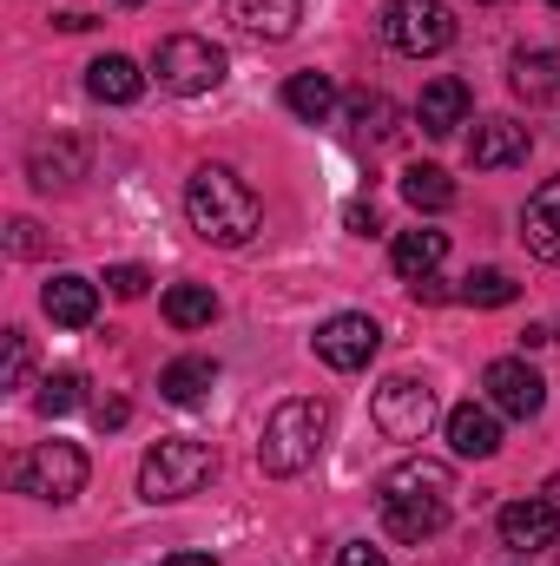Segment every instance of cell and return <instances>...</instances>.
<instances>
[{
  "instance_id": "obj_1",
  "label": "cell",
  "mask_w": 560,
  "mask_h": 566,
  "mask_svg": "<svg viewBox=\"0 0 560 566\" xmlns=\"http://www.w3.org/2000/svg\"><path fill=\"white\" fill-rule=\"evenodd\" d=\"M185 218H191V231L205 244H225L231 251V244H245L265 224V205H258V191L231 165H198L185 178Z\"/></svg>"
},
{
  "instance_id": "obj_2",
  "label": "cell",
  "mask_w": 560,
  "mask_h": 566,
  "mask_svg": "<svg viewBox=\"0 0 560 566\" xmlns=\"http://www.w3.org/2000/svg\"><path fill=\"white\" fill-rule=\"evenodd\" d=\"M323 434H330V409H323L317 396H290V402L271 409V422H265V434H258V468L278 474V481L303 474V468L317 461Z\"/></svg>"
},
{
  "instance_id": "obj_3",
  "label": "cell",
  "mask_w": 560,
  "mask_h": 566,
  "mask_svg": "<svg viewBox=\"0 0 560 566\" xmlns=\"http://www.w3.org/2000/svg\"><path fill=\"white\" fill-rule=\"evenodd\" d=\"M211 468H218V454H211V441H191V434H165L152 454L139 461V494L158 507V501H185V494H198L205 481H211Z\"/></svg>"
},
{
  "instance_id": "obj_4",
  "label": "cell",
  "mask_w": 560,
  "mask_h": 566,
  "mask_svg": "<svg viewBox=\"0 0 560 566\" xmlns=\"http://www.w3.org/2000/svg\"><path fill=\"white\" fill-rule=\"evenodd\" d=\"M152 73H158V86H165V93L198 99V93H211V86L225 80V46L198 40V33H165V40H158V53H152Z\"/></svg>"
},
{
  "instance_id": "obj_5",
  "label": "cell",
  "mask_w": 560,
  "mask_h": 566,
  "mask_svg": "<svg viewBox=\"0 0 560 566\" xmlns=\"http://www.w3.org/2000/svg\"><path fill=\"white\" fill-rule=\"evenodd\" d=\"M13 488L33 494V501H53V507L73 501V494L86 488V454H80V441H40L33 454H20Z\"/></svg>"
},
{
  "instance_id": "obj_6",
  "label": "cell",
  "mask_w": 560,
  "mask_h": 566,
  "mask_svg": "<svg viewBox=\"0 0 560 566\" xmlns=\"http://www.w3.org/2000/svg\"><path fill=\"white\" fill-rule=\"evenodd\" d=\"M383 40L396 53H409V60H428V53H442L455 40V13L442 0H390L383 7Z\"/></svg>"
},
{
  "instance_id": "obj_7",
  "label": "cell",
  "mask_w": 560,
  "mask_h": 566,
  "mask_svg": "<svg viewBox=\"0 0 560 566\" xmlns=\"http://www.w3.org/2000/svg\"><path fill=\"white\" fill-rule=\"evenodd\" d=\"M310 349H317V363H330L336 376H356V369H370V356L383 349V329H376V316L343 310V316H330V323L310 336Z\"/></svg>"
},
{
  "instance_id": "obj_8",
  "label": "cell",
  "mask_w": 560,
  "mask_h": 566,
  "mask_svg": "<svg viewBox=\"0 0 560 566\" xmlns=\"http://www.w3.org/2000/svg\"><path fill=\"white\" fill-rule=\"evenodd\" d=\"M376 428L390 434V441H422L428 428H435V389L416 382V376H390L383 389H376Z\"/></svg>"
},
{
  "instance_id": "obj_9",
  "label": "cell",
  "mask_w": 560,
  "mask_h": 566,
  "mask_svg": "<svg viewBox=\"0 0 560 566\" xmlns=\"http://www.w3.org/2000/svg\"><path fill=\"white\" fill-rule=\"evenodd\" d=\"M481 389H488V409H495V416H515V422H535L541 402H548V382H541L521 356L488 363V369H481Z\"/></svg>"
},
{
  "instance_id": "obj_10",
  "label": "cell",
  "mask_w": 560,
  "mask_h": 566,
  "mask_svg": "<svg viewBox=\"0 0 560 566\" xmlns=\"http://www.w3.org/2000/svg\"><path fill=\"white\" fill-rule=\"evenodd\" d=\"M495 527H501V547H508V554H541V547L560 541V507L548 494H541V501H508Z\"/></svg>"
},
{
  "instance_id": "obj_11",
  "label": "cell",
  "mask_w": 560,
  "mask_h": 566,
  "mask_svg": "<svg viewBox=\"0 0 560 566\" xmlns=\"http://www.w3.org/2000/svg\"><path fill=\"white\" fill-rule=\"evenodd\" d=\"M376 494L383 501H455V474L442 461H428V454H409L376 481Z\"/></svg>"
},
{
  "instance_id": "obj_12",
  "label": "cell",
  "mask_w": 560,
  "mask_h": 566,
  "mask_svg": "<svg viewBox=\"0 0 560 566\" xmlns=\"http://www.w3.org/2000/svg\"><path fill=\"white\" fill-rule=\"evenodd\" d=\"M416 119L428 139H455L462 126H468V86L455 80V73H442V80H428L416 99Z\"/></svg>"
},
{
  "instance_id": "obj_13",
  "label": "cell",
  "mask_w": 560,
  "mask_h": 566,
  "mask_svg": "<svg viewBox=\"0 0 560 566\" xmlns=\"http://www.w3.org/2000/svg\"><path fill=\"white\" fill-rule=\"evenodd\" d=\"M27 178L40 185V191H66V185H80L86 178V145L80 139H40L33 151H27Z\"/></svg>"
},
{
  "instance_id": "obj_14",
  "label": "cell",
  "mask_w": 560,
  "mask_h": 566,
  "mask_svg": "<svg viewBox=\"0 0 560 566\" xmlns=\"http://www.w3.org/2000/svg\"><path fill=\"white\" fill-rule=\"evenodd\" d=\"M448 448H455L462 461H488V454H501V422H495V409H488V402H462V409H448Z\"/></svg>"
},
{
  "instance_id": "obj_15",
  "label": "cell",
  "mask_w": 560,
  "mask_h": 566,
  "mask_svg": "<svg viewBox=\"0 0 560 566\" xmlns=\"http://www.w3.org/2000/svg\"><path fill=\"white\" fill-rule=\"evenodd\" d=\"M528 145H535L528 126H515V119H481L475 139H468V165H475V171H501V165H521Z\"/></svg>"
},
{
  "instance_id": "obj_16",
  "label": "cell",
  "mask_w": 560,
  "mask_h": 566,
  "mask_svg": "<svg viewBox=\"0 0 560 566\" xmlns=\"http://www.w3.org/2000/svg\"><path fill=\"white\" fill-rule=\"evenodd\" d=\"M40 310H46L60 329H86V323L100 316V283L66 271V277H53L46 290H40Z\"/></svg>"
},
{
  "instance_id": "obj_17",
  "label": "cell",
  "mask_w": 560,
  "mask_h": 566,
  "mask_svg": "<svg viewBox=\"0 0 560 566\" xmlns=\"http://www.w3.org/2000/svg\"><path fill=\"white\" fill-rule=\"evenodd\" d=\"M521 238H528V251H535L541 264H560V178H548V185L528 198V211H521Z\"/></svg>"
},
{
  "instance_id": "obj_18",
  "label": "cell",
  "mask_w": 560,
  "mask_h": 566,
  "mask_svg": "<svg viewBox=\"0 0 560 566\" xmlns=\"http://www.w3.org/2000/svg\"><path fill=\"white\" fill-rule=\"evenodd\" d=\"M231 20L251 40H290L303 20V0H231Z\"/></svg>"
},
{
  "instance_id": "obj_19",
  "label": "cell",
  "mask_w": 560,
  "mask_h": 566,
  "mask_svg": "<svg viewBox=\"0 0 560 566\" xmlns=\"http://www.w3.org/2000/svg\"><path fill=\"white\" fill-rule=\"evenodd\" d=\"M86 93L106 99V106H133V99L145 93V73L126 60V53H100V60L86 66Z\"/></svg>"
},
{
  "instance_id": "obj_20",
  "label": "cell",
  "mask_w": 560,
  "mask_h": 566,
  "mask_svg": "<svg viewBox=\"0 0 560 566\" xmlns=\"http://www.w3.org/2000/svg\"><path fill=\"white\" fill-rule=\"evenodd\" d=\"M396 277L403 283H422V277H435L442 271V258H448V231H428V224H416V231H403L396 238Z\"/></svg>"
},
{
  "instance_id": "obj_21",
  "label": "cell",
  "mask_w": 560,
  "mask_h": 566,
  "mask_svg": "<svg viewBox=\"0 0 560 566\" xmlns=\"http://www.w3.org/2000/svg\"><path fill=\"white\" fill-rule=\"evenodd\" d=\"M218 382V363L211 356H178V363H165L158 369V396L165 402H178V409H191V402H205V389Z\"/></svg>"
},
{
  "instance_id": "obj_22",
  "label": "cell",
  "mask_w": 560,
  "mask_h": 566,
  "mask_svg": "<svg viewBox=\"0 0 560 566\" xmlns=\"http://www.w3.org/2000/svg\"><path fill=\"white\" fill-rule=\"evenodd\" d=\"M442 521H448V501H383V527L396 541H428L442 534Z\"/></svg>"
},
{
  "instance_id": "obj_23",
  "label": "cell",
  "mask_w": 560,
  "mask_h": 566,
  "mask_svg": "<svg viewBox=\"0 0 560 566\" xmlns=\"http://www.w3.org/2000/svg\"><path fill=\"white\" fill-rule=\"evenodd\" d=\"M211 316H218L211 283H172V290H165V323H172V329H205Z\"/></svg>"
},
{
  "instance_id": "obj_24",
  "label": "cell",
  "mask_w": 560,
  "mask_h": 566,
  "mask_svg": "<svg viewBox=\"0 0 560 566\" xmlns=\"http://www.w3.org/2000/svg\"><path fill=\"white\" fill-rule=\"evenodd\" d=\"M283 106L297 113V119H330V106H336V86H330V73H290V86H283Z\"/></svg>"
},
{
  "instance_id": "obj_25",
  "label": "cell",
  "mask_w": 560,
  "mask_h": 566,
  "mask_svg": "<svg viewBox=\"0 0 560 566\" xmlns=\"http://www.w3.org/2000/svg\"><path fill=\"white\" fill-rule=\"evenodd\" d=\"M403 198H409L416 211H448V205H455V178H448L442 165H409V171H403Z\"/></svg>"
},
{
  "instance_id": "obj_26",
  "label": "cell",
  "mask_w": 560,
  "mask_h": 566,
  "mask_svg": "<svg viewBox=\"0 0 560 566\" xmlns=\"http://www.w3.org/2000/svg\"><path fill=\"white\" fill-rule=\"evenodd\" d=\"M515 93L521 99H560V53H521L515 60Z\"/></svg>"
},
{
  "instance_id": "obj_27",
  "label": "cell",
  "mask_w": 560,
  "mask_h": 566,
  "mask_svg": "<svg viewBox=\"0 0 560 566\" xmlns=\"http://www.w3.org/2000/svg\"><path fill=\"white\" fill-rule=\"evenodd\" d=\"M80 402H86V376H80V369H60V376H46V382H40V396H33V409H40L46 422H53V416H73Z\"/></svg>"
},
{
  "instance_id": "obj_28",
  "label": "cell",
  "mask_w": 560,
  "mask_h": 566,
  "mask_svg": "<svg viewBox=\"0 0 560 566\" xmlns=\"http://www.w3.org/2000/svg\"><path fill=\"white\" fill-rule=\"evenodd\" d=\"M515 296H521V283L508 277V271H495V264L462 277V303H475V310H501V303H515Z\"/></svg>"
},
{
  "instance_id": "obj_29",
  "label": "cell",
  "mask_w": 560,
  "mask_h": 566,
  "mask_svg": "<svg viewBox=\"0 0 560 566\" xmlns=\"http://www.w3.org/2000/svg\"><path fill=\"white\" fill-rule=\"evenodd\" d=\"M390 119H396V106H390L383 93H356V99H350V126H356L363 139H390Z\"/></svg>"
},
{
  "instance_id": "obj_30",
  "label": "cell",
  "mask_w": 560,
  "mask_h": 566,
  "mask_svg": "<svg viewBox=\"0 0 560 566\" xmlns=\"http://www.w3.org/2000/svg\"><path fill=\"white\" fill-rule=\"evenodd\" d=\"M0 343H7V369H0V389H27V376H33V343H27V329H7Z\"/></svg>"
},
{
  "instance_id": "obj_31",
  "label": "cell",
  "mask_w": 560,
  "mask_h": 566,
  "mask_svg": "<svg viewBox=\"0 0 560 566\" xmlns=\"http://www.w3.org/2000/svg\"><path fill=\"white\" fill-rule=\"evenodd\" d=\"M7 251H13V258H40V251H46L40 224H33V218H13V224H7Z\"/></svg>"
},
{
  "instance_id": "obj_32",
  "label": "cell",
  "mask_w": 560,
  "mask_h": 566,
  "mask_svg": "<svg viewBox=\"0 0 560 566\" xmlns=\"http://www.w3.org/2000/svg\"><path fill=\"white\" fill-rule=\"evenodd\" d=\"M106 283H113V296H145V264H113V271H106Z\"/></svg>"
},
{
  "instance_id": "obj_33",
  "label": "cell",
  "mask_w": 560,
  "mask_h": 566,
  "mask_svg": "<svg viewBox=\"0 0 560 566\" xmlns=\"http://www.w3.org/2000/svg\"><path fill=\"white\" fill-rule=\"evenodd\" d=\"M336 566H390V560H383V554H376L370 541H350V547L336 554Z\"/></svg>"
},
{
  "instance_id": "obj_34",
  "label": "cell",
  "mask_w": 560,
  "mask_h": 566,
  "mask_svg": "<svg viewBox=\"0 0 560 566\" xmlns=\"http://www.w3.org/2000/svg\"><path fill=\"white\" fill-rule=\"evenodd\" d=\"M93 422H100V428H120V422H126V402H100V409H93Z\"/></svg>"
},
{
  "instance_id": "obj_35",
  "label": "cell",
  "mask_w": 560,
  "mask_h": 566,
  "mask_svg": "<svg viewBox=\"0 0 560 566\" xmlns=\"http://www.w3.org/2000/svg\"><path fill=\"white\" fill-rule=\"evenodd\" d=\"M343 218H350V231H363V238H370V231H376V211H363V205H350V211H343Z\"/></svg>"
},
{
  "instance_id": "obj_36",
  "label": "cell",
  "mask_w": 560,
  "mask_h": 566,
  "mask_svg": "<svg viewBox=\"0 0 560 566\" xmlns=\"http://www.w3.org/2000/svg\"><path fill=\"white\" fill-rule=\"evenodd\" d=\"M165 566H218V560H211V554H172Z\"/></svg>"
},
{
  "instance_id": "obj_37",
  "label": "cell",
  "mask_w": 560,
  "mask_h": 566,
  "mask_svg": "<svg viewBox=\"0 0 560 566\" xmlns=\"http://www.w3.org/2000/svg\"><path fill=\"white\" fill-rule=\"evenodd\" d=\"M113 7H139V0H113Z\"/></svg>"
},
{
  "instance_id": "obj_38",
  "label": "cell",
  "mask_w": 560,
  "mask_h": 566,
  "mask_svg": "<svg viewBox=\"0 0 560 566\" xmlns=\"http://www.w3.org/2000/svg\"><path fill=\"white\" fill-rule=\"evenodd\" d=\"M548 7H554V13H560V0H548Z\"/></svg>"
}]
</instances>
